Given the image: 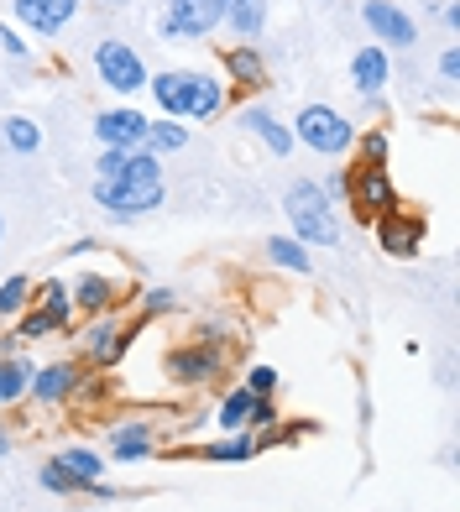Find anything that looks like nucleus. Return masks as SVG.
I'll list each match as a JSON object with an SVG mask.
<instances>
[{
	"mask_svg": "<svg viewBox=\"0 0 460 512\" xmlns=\"http://www.w3.org/2000/svg\"><path fill=\"white\" fill-rule=\"evenodd\" d=\"M95 199L110 209L115 220L147 215V209L163 204V162H157L152 152H126V168L115 178H100Z\"/></svg>",
	"mask_w": 460,
	"mask_h": 512,
	"instance_id": "nucleus-1",
	"label": "nucleus"
},
{
	"mask_svg": "<svg viewBox=\"0 0 460 512\" xmlns=\"http://www.w3.org/2000/svg\"><path fill=\"white\" fill-rule=\"evenodd\" d=\"M147 84H152V100L168 110V121H210L225 105V89L210 74H189V68H168V74Z\"/></svg>",
	"mask_w": 460,
	"mask_h": 512,
	"instance_id": "nucleus-2",
	"label": "nucleus"
},
{
	"mask_svg": "<svg viewBox=\"0 0 460 512\" xmlns=\"http://www.w3.org/2000/svg\"><path fill=\"white\" fill-rule=\"evenodd\" d=\"M288 220L298 236L293 241H314V246H340V220L335 204L319 183H293L288 189Z\"/></svg>",
	"mask_w": 460,
	"mask_h": 512,
	"instance_id": "nucleus-3",
	"label": "nucleus"
},
{
	"mask_svg": "<svg viewBox=\"0 0 460 512\" xmlns=\"http://www.w3.org/2000/svg\"><path fill=\"white\" fill-rule=\"evenodd\" d=\"M298 142H304L309 152H319V157H340L345 147H351V121H345L340 110H330V105H304L298 110Z\"/></svg>",
	"mask_w": 460,
	"mask_h": 512,
	"instance_id": "nucleus-4",
	"label": "nucleus"
},
{
	"mask_svg": "<svg viewBox=\"0 0 460 512\" xmlns=\"http://www.w3.org/2000/svg\"><path fill=\"white\" fill-rule=\"evenodd\" d=\"M95 68H100L105 89H115V95H136V89H147V63L136 58L126 42H115V37L95 48Z\"/></svg>",
	"mask_w": 460,
	"mask_h": 512,
	"instance_id": "nucleus-5",
	"label": "nucleus"
},
{
	"mask_svg": "<svg viewBox=\"0 0 460 512\" xmlns=\"http://www.w3.org/2000/svg\"><path fill=\"white\" fill-rule=\"evenodd\" d=\"M345 189H351V204H356L361 220H382V215H393V209H398L393 183H387V173L377 168V162H356Z\"/></svg>",
	"mask_w": 460,
	"mask_h": 512,
	"instance_id": "nucleus-6",
	"label": "nucleus"
},
{
	"mask_svg": "<svg viewBox=\"0 0 460 512\" xmlns=\"http://www.w3.org/2000/svg\"><path fill=\"white\" fill-rule=\"evenodd\" d=\"M361 21L382 37V48H413L419 42V27L403 6H387V0H366L361 6Z\"/></svg>",
	"mask_w": 460,
	"mask_h": 512,
	"instance_id": "nucleus-7",
	"label": "nucleus"
},
{
	"mask_svg": "<svg viewBox=\"0 0 460 512\" xmlns=\"http://www.w3.org/2000/svg\"><path fill=\"white\" fill-rule=\"evenodd\" d=\"M220 27V0H168L163 32L168 37H210Z\"/></svg>",
	"mask_w": 460,
	"mask_h": 512,
	"instance_id": "nucleus-8",
	"label": "nucleus"
},
{
	"mask_svg": "<svg viewBox=\"0 0 460 512\" xmlns=\"http://www.w3.org/2000/svg\"><path fill=\"white\" fill-rule=\"evenodd\" d=\"M95 136H100L105 147L142 152V142H147V115H142V110H105V115H95Z\"/></svg>",
	"mask_w": 460,
	"mask_h": 512,
	"instance_id": "nucleus-9",
	"label": "nucleus"
},
{
	"mask_svg": "<svg viewBox=\"0 0 460 512\" xmlns=\"http://www.w3.org/2000/svg\"><path fill=\"white\" fill-rule=\"evenodd\" d=\"M74 11H79V0H16L21 27H32L42 37H58L68 21H74Z\"/></svg>",
	"mask_w": 460,
	"mask_h": 512,
	"instance_id": "nucleus-10",
	"label": "nucleus"
},
{
	"mask_svg": "<svg viewBox=\"0 0 460 512\" xmlns=\"http://www.w3.org/2000/svg\"><path fill=\"white\" fill-rule=\"evenodd\" d=\"M377 225V241H382V251L387 256H413L419 251V241H424V220L419 215H382V220H372Z\"/></svg>",
	"mask_w": 460,
	"mask_h": 512,
	"instance_id": "nucleus-11",
	"label": "nucleus"
},
{
	"mask_svg": "<svg viewBox=\"0 0 460 512\" xmlns=\"http://www.w3.org/2000/svg\"><path fill=\"white\" fill-rule=\"evenodd\" d=\"M387 79H393V63H387V53H382V48H356V58H351L356 95H382Z\"/></svg>",
	"mask_w": 460,
	"mask_h": 512,
	"instance_id": "nucleus-12",
	"label": "nucleus"
},
{
	"mask_svg": "<svg viewBox=\"0 0 460 512\" xmlns=\"http://www.w3.org/2000/svg\"><path fill=\"white\" fill-rule=\"evenodd\" d=\"M220 21L236 37H257L267 27V0H220Z\"/></svg>",
	"mask_w": 460,
	"mask_h": 512,
	"instance_id": "nucleus-13",
	"label": "nucleus"
},
{
	"mask_svg": "<svg viewBox=\"0 0 460 512\" xmlns=\"http://www.w3.org/2000/svg\"><path fill=\"white\" fill-rule=\"evenodd\" d=\"M74 382H79V371L68 366V361H53V366L32 371V392H37L42 403H63L68 392H74Z\"/></svg>",
	"mask_w": 460,
	"mask_h": 512,
	"instance_id": "nucleus-14",
	"label": "nucleus"
},
{
	"mask_svg": "<svg viewBox=\"0 0 460 512\" xmlns=\"http://www.w3.org/2000/svg\"><path fill=\"white\" fill-rule=\"evenodd\" d=\"M246 131H257L262 142H267V152H278V157H288V152H293V131L272 121V115H267L262 105H251V110H246Z\"/></svg>",
	"mask_w": 460,
	"mask_h": 512,
	"instance_id": "nucleus-15",
	"label": "nucleus"
},
{
	"mask_svg": "<svg viewBox=\"0 0 460 512\" xmlns=\"http://www.w3.org/2000/svg\"><path fill=\"white\" fill-rule=\"evenodd\" d=\"M58 471H63L68 481H74V486H95L105 465H100V455H95V450H84V445H79V450H63V455H58Z\"/></svg>",
	"mask_w": 460,
	"mask_h": 512,
	"instance_id": "nucleus-16",
	"label": "nucleus"
},
{
	"mask_svg": "<svg viewBox=\"0 0 460 512\" xmlns=\"http://www.w3.org/2000/svg\"><path fill=\"white\" fill-rule=\"evenodd\" d=\"M68 298H74V304H79L84 314H105V309H110V298H115V288L105 283V277L84 272L79 283H74V293H68Z\"/></svg>",
	"mask_w": 460,
	"mask_h": 512,
	"instance_id": "nucleus-17",
	"label": "nucleus"
},
{
	"mask_svg": "<svg viewBox=\"0 0 460 512\" xmlns=\"http://www.w3.org/2000/svg\"><path fill=\"white\" fill-rule=\"evenodd\" d=\"M178 147H189V131H183V121H147V142L142 152H178Z\"/></svg>",
	"mask_w": 460,
	"mask_h": 512,
	"instance_id": "nucleus-18",
	"label": "nucleus"
},
{
	"mask_svg": "<svg viewBox=\"0 0 460 512\" xmlns=\"http://www.w3.org/2000/svg\"><path fill=\"white\" fill-rule=\"evenodd\" d=\"M168 371H173V382H204L215 371V351H178Z\"/></svg>",
	"mask_w": 460,
	"mask_h": 512,
	"instance_id": "nucleus-19",
	"label": "nucleus"
},
{
	"mask_svg": "<svg viewBox=\"0 0 460 512\" xmlns=\"http://www.w3.org/2000/svg\"><path fill=\"white\" fill-rule=\"evenodd\" d=\"M147 450H152V429H147V424H131V429H121V434H115V445H110V455L121 460V465L142 460Z\"/></svg>",
	"mask_w": 460,
	"mask_h": 512,
	"instance_id": "nucleus-20",
	"label": "nucleus"
},
{
	"mask_svg": "<svg viewBox=\"0 0 460 512\" xmlns=\"http://www.w3.org/2000/svg\"><path fill=\"white\" fill-rule=\"evenodd\" d=\"M267 256L278 267H288V272H309L314 262H309V251H304V241H293V236H272L267 241Z\"/></svg>",
	"mask_w": 460,
	"mask_h": 512,
	"instance_id": "nucleus-21",
	"label": "nucleus"
},
{
	"mask_svg": "<svg viewBox=\"0 0 460 512\" xmlns=\"http://www.w3.org/2000/svg\"><path fill=\"white\" fill-rule=\"evenodd\" d=\"M84 340H89V351H95L100 361H121V356H126V345H131L121 330H115V324H95V330H89Z\"/></svg>",
	"mask_w": 460,
	"mask_h": 512,
	"instance_id": "nucleus-22",
	"label": "nucleus"
},
{
	"mask_svg": "<svg viewBox=\"0 0 460 512\" xmlns=\"http://www.w3.org/2000/svg\"><path fill=\"white\" fill-rule=\"evenodd\" d=\"M32 387V366L27 361H0V403H16Z\"/></svg>",
	"mask_w": 460,
	"mask_h": 512,
	"instance_id": "nucleus-23",
	"label": "nucleus"
},
{
	"mask_svg": "<svg viewBox=\"0 0 460 512\" xmlns=\"http://www.w3.org/2000/svg\"><path fill=\"white\" fill-rule=\"evenodd\" d=\"M225 63H230V74L246 79V84H257V79H262V58H257V48H230Z\"/></svg>",
	"mask_w": 460,
	"mask_h": 512,
	"instance_id": "nucleus-24",
	"label": "nucleus"
},
{
	"mask_svg": "<svg viewBox=\"0 0 460 512\" xmlns=\"http://www.w3.org/2000/svg\"><path fill=\"white\" fill-rule=\"evenodd\" d=\"M6 142L16 147V152H37V142H42V131L27 121V115H11L6 121Z\"/></svg>",
	"mask_w": 460,
	"mask_h": 512,
	"instance_id": "nucleus-25",
	"label": "nucleus"
},
{
	"mask_svg": "<svg viewBox=\"0 0 460 512\" xmlns=\"http://www.w3.org/2000/svg\"><path fill=\"white\" fill-rule=\"evenodd\" d=\"M251 403H257V398H251L246 387H241V392H230V398L220 403V424H225V429H246V413H251Z\"/></svg>",
	"mask_w": 460,
	"mask_h": 512,
	"instance_id": "nucleus-26",
	"label": "nucleus"
},
{
	"mask_svg": "<svg viewBox=\"0 0 460 512\" xmlns=\"http://www.w3.org/2000/svg\"><path fill=\"white\" fill-rule=\"evenodd\" d=\"M27 293H32V283H27V277H6V283H0V319H6V314H16L21 304H27Z\"/></svg>",
	"mask_w": 460,
	"mask_h": 512,
	"instance_id": "nucleus-27",
	"label": "nucleus"
},
{
	"mask_svg": "<svg viewBox=\"0 0 460 512\" xmlns=\"http://www.w3.org/2000/svg\"><path fill=\"white\" fill-rule=\"evenodd\" d=\"M42 309H48L58 324L68 319V309H74V298H68V288L63 283H48V288H42Z\"/></svg>",
	"mask_w": 460,
	"mask_h": 512,
	"instance_id": "nucleus-28",
	"label": "nucleus"
},
{
	"mask_svg": "<svg viewBox=\"0 0 460 512\" xmlns=\"http://www.w3.org/2000/svg\"><path fill=\"white\" fill-rule=\"evenodd\" d=\"M272 387H278V371H272V366H251V377H246V392H251V398H267Z\"/></svg>",
	"mask_w": 460,
	"mask_h": 512,
	"instance_id": "nucleus-29",
	"label": "nucleus"
},
{
	"mask_svg": "<svg viewBox=\"0 0 460 512\" xmlns=\"http://www.w3.org/2000/svg\"><path fill=\"white\" fill-rule=\"evenodd\" d=\"M251 439H225V445H210V460H251Z\"/></svg>",
	"mask_w": 460,
	"mask_h": 512,
	"instance_id": "nucleus-30",
	"label": "nucleus"
},
{
	"mask_svg": "<svg viewBox=\"0 0 460 512\" xmlns=\"http://www.w3.org/2000/svg\"><path fill=\"white\" fill-rule=\"evenodd\" d=\"M48 330H58V319L48 309H37V314H27V324H21V340H37V335H48Z\"/></svg>",
	"mask_w": 460,
	"mask_h": 512,
	"instance_id": "nucleus-31",
	"label": "nucleus"
},
{
	"mask_svg": "<svg viewBox=\"0 0 460 512\" xmlns=\"http://www.w3.org/2000/svg\"><path fill=\"white\" fill-rule=\"evenodd\" d=\"M37 481L48 486V492H79V486H74V481H68V476L58 471V460H48V465H42V471H37Z\"/></svg>",
	"mask_w": 460,
	"mask_h": 512,
	"instance_id": "nucleus-32",
	"label": "nucleus"
},
{
	"mask_svg": "<svg viewBox=\"0 0 460 512\" xmlns=\"http://www.w3.org/2000/svg\"><path fill=\"white\" fill-rule=\"evenodd\" d=\"M246 424H251V429H267V424H278V413H272L267 398H257V403H251V413H246Z\"/></svg>",
	"mask_w": 460,
	"mask_h": 512,
	"instance_id": "nucleus-33",
	"label": "nucleus"
},
{
	"mask_svg": "<svg viewBox=\"0 0 460 512\" xmlns=\"http://www.w3.org/2000/svg\"><path fill=\"white\" fill-rule=\"evenodd\" d=\"M173 304H178L173 288H152V293H147V314H168Z\"/></svg>",
	"mask_w": 460,
	"mask_h": 512,
	"instance_id": "nucleus-34",
	"label": "nucleus"
},
{
	"mask_svg": "<svg viewBox=\"0 0 460 512\" xmlns=\"http://www.w3.org/2000/svg\"><path fill=\"white\" fill-rule=\"evenodd\" d=\"M361 147H366V162H387V136L382 131H366Z\"/></svg>",
	"mask_w": 460,
	"mask_h": 512,
	"instance_id": "nucleus-35",
	"label": "nucleus"
},
{
	"mask_svg": "<svg viewBox=\"0 0 460 512\" xmlns=\"http://www.w3.org/2000/svg\"><path fill=\"white\" fill-rule=\"evenodd\" d=\"M121 168H126V152H121V147H105V157H100V178H115Z\"/></svg>",
	"mask_w": 460,
	"mask_h": 512,
	"instance_id": "nucleus-36",
	"label": "nucleus"
},
{
	"mask_svg": "<svg viewBox=\"0 0 460 512\" xmlns=\"http://www.w3.org/2000/svg\"><path fill=\"white\" fill-rule=\"evenodd\" d=\"M0 48H6L11 58H27V48H21V37H16V32H6V27H0Z\"/></svg>",
	"mask_w": 460,
	"mask_h": 512,
	"instance_id": "nucleus-37",
	"label": "nucleus"
},
{
	"mask_svg": "<svg viewBox=\"0 0 460 512\" xmlns=\"http://www.w3.org/2000/svg\"><path fill=\"white\" fill-rule=\"evenodd\" d=\"M455 68H460V58H455V48H445V53H440V74L455 79Z\"/></svg>",
	"mask_w": 460,
	"mask_h": 512,
	"instance_id": "nucleus-38",
	"label": "nucleus"
},
{
	"mask_svg": "<svg viewBox=\"0 0 460 512\" xmlns=\"http://www.w3.org/2000/svg\"><path fill=\"white\" fill-rule=\"evenodd\" d=\"M11 450V439H6V424H0V455H6Z\"/></svg>",
	"mask_w": 460,
	"mask_h": 512,
	"instance_id": "nucleus-39",
	"label": "nucleus"
},
{
	"mask_svg": "<svg viewBox=\"0 0 460 512\" xmlns=\"http://www.w3.org/2000/svg\"><path fill=\"white\" fill-rule=\"evenodd\" d=\"M0 236H6V220H0Z\"/></svg>",
	"mask_w": 460,
	"mask_h": 512,
	"instance_id": "nucleus-40",
	"label": "nucleus"
}]
</instances>
